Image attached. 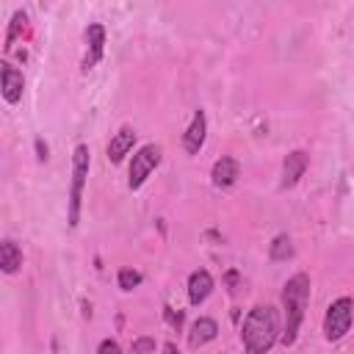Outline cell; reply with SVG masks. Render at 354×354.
<instances>
[{"mask_svg":"<svg viewBox=\"0 0 354 354\" xmlns=\"http://www.w3.org/2000/svg\"><path fill=\"white\" fill-rule=\"evenodd\" d=\"M279 315L271 304H257L249 310L241 326V340L246 354H266L279 340Z\"/></svg>","mask_w":354,"mask_h":354,"instance_id":"1","label":"cell"},{"mask_svg":"<svg viewBox=\"0 0 354 354\" xmlns=\"http://www.w3.org/2000/svg\"><path fill=\"white\" fill-rule=\"evenodd\" d=\"M310 301V277L307 274H293L285 288H282V310H285V329H282V343L293 346L299 337V326L304 321V310Z\"/></svg>","mask_w":354,"mask_h":354,"instance_id":"2","label":"cell"},{"mask_svg":"<svg viewBox=\"0 0 354 354\" xmlns=\"http://www.w3.org/2000/svg\"><path fill=\"white\" fill-rule=\"evenodd\" d=\"M88 163H91V152L86 144H77L72 152V185H69V227H77L80 221V199H83V185L88 177Z\"/></svg>","mask_w":354,"mask_h":354,"instance_id":"3","label":"cell"},{"mask_svg":"<svg viewBox=\"0 0 354 354\" xmlns=\"http://www.w3.org/2000/svg\"><path fill=\"white\" fill-rule=\"evenodd\" d=\"M351 318H354V301L348 296H340L335 299L329 307H326V315H324V337L329 343H337L346 337V332L351 329Z\"/></svg>","mask_w":354,"mask_h":354,"instance_id":"4","label":"cell"},{"mask_svg":"<svg viewBox=\"0 0 354 354\" xmlns=\"http://www.w3.org/2000/svg\"><path fill=\"white\" fill-rule=\"evenodd\" d=\"M160 158H163V149L158 147V144H144L136 155H133V163H130V177H127V185L136 191V188H141L144 183H147V177L158 169V163H160Z\"/></svg>","mask_w":354,"mask_h":354,"instance_id":"5","label":"cell"},{"mask_svg":"<svg viewBox=\"0 0 354 354\" xmlns=\"http://www.w3.org/2000/svg\"><path fill=\"white\" fill-rule=\"evenodd\" d=\"M102 53H105V28H102L100 22H91V25L86 28V55H83L80 69H83V72L94 69V66L100 64Z\"/></svg>","mask_w":354,"mask_h":354,"instance_id":"6","label":"cell"},{"mask_svg":"<svg viewBox=\"0 0 354 354\" xmlns=\"http://www.w3.org/2000/svg\"><path fill=\"white\" fill-rule=\"evenodd\" d=\"M205 136H207V116H205V111H194V119H191L188 130L183 133V149L188 155H199Z\"/></svg>","mask_w":354,"mask_h":354,"instance_id":"7","label":"cell"},{"mask_svg":"<svg viewBox=\"0 0 354 354\" xmlns=\"http://www.w3.org/2000/svg\"><path fill=\"white\" fill-rule=\"evenodd\" d=\"M307 163H310V155H307L304 149H293V152L285 158V163H282V188H293V185L304 177Z\"/></svg>","mask_w":354,"mask_h":354,"instance_id":"8","label":"cell"},{"mask_svg":"<svg viewBox=\"0 0 354 354\" xmlns=\"http://www.w3.org/2000/svg\"><path fill=\"white\" fill-rule=\"evenodd\" d=\"M210 177H213V185L216 188H230V185H235V180L241 177V163L235 160V158H218L216 163H213V169H210Z\"/></svg>","mask_w":354,"mask_h":354,"instance_id":"9","label":"cell"},{"mask_svg":"<svg viewBox=\"0 0 354 354\" xmlns=\"http://www.w3.org/2000/svg\"><path fill=\"white\" fill-rule=\"evenodd\" d=\"M0 77H3V97H6V102L17 105V102L22 100V88H25L22 72H19L17 66H11V64H3Z\"/></svg>","mask_w":354,"mask_h":354,"instance_id":"10","label":"cell"},{"mask_svg":"<svg viewBox=\"0 0 354 354\" xmlns=\"http://www.w3.org/2000/svg\"><path fill=\"white\" fill-rule=\"evenodd\" d=\"M210 293H213V277H210V271L196 268V271L188 277V301H191L194 307H199Z\"/></svg>","mask_w":354,"mask_h":354,"instance_id":"11","label":"cell"},{"mask_svg":"<svg viewBox=\"0 0 354 354\" xmlns=\"http://www.w3.org/2000/svg\"><path fill=\"white\" fill-rule=\"evenodd\" d=\"M133 144H136V130H133L130 124L119 127L116 136H113L111 144H108V160H111V163H122L124 155L133 149Z\"/></svg>","mask_w":354,"mask_h":354,"instance_id":"12","label":"cell"},{"mask_svg":"<svg viewBox=\"0 0 354 354\" xmlns=\"http://www.w3.org/2000/svg\"><path fill=\"white\" fill-rule=\"evenodd\" d=\"M216 335H218V326H216L213 318H196L191 324V332H188V346L191 348H202L205 343L216 340Z\"/></svg>","mask_w":354,"mask_h":354,"instance_id":"13","label":"cell"},{"mask_svg":"<svg viewBox=\"0 0 354 354\" xmlns=\"http://www.w3.org/2000/svg\"><path fill=\"white\" fill-rule=\"evenodd\" d=\"M0 266H3L6 274H17L22 268V252L11 238H6L0 243Z\"/></svg>","mask_w":354,"mask_h":354,"instance_id":"14","label":"cell"},{"mask_svg":"<svg viewBox=\"0 0 354 354\" xmlns=\"http://www.w3.org/2000/svg\"><path fill=\"white\" fill-rule=\"evenodd\" d=\"M288 257H293V243L288 235H277L271 241V260H288Z\"/></svg>","mask_w":354,"mask_h":354,"instance_id":"15","label":"cell"},{"mask_svg":"<svg viewBox=\"0 0 354 354\" xmlns=\"http://www.w3.org/2000/svg\"><path fill=\"white\" fill-rule=\"evenodd\" d=\"M138 285H141V274L138 271H133V268H122L119 271V288L122 290H133Z\"/></svg>","mask_w":354,"mask_h":354,"instance_id":"16","label":"cell"},{"mask_svg":"<svg viewBox=\"0 0 354 354\" xmlns=\"http://www.w3.org/2000/svg\"><path fill=\"white\" fill-rule=\"evenodd\" d=\"M28 22V17H25V11H17L14 17H11V30H8V36H6V50H11L14 47V39H17V33H19V28Z\"/></svg>","mask_w":354,"mask_h":354,"instance_id":"17","label":"cell"},{"mask_svg":"<svg viewBox=\"0 0 354 354\" xmlns=\"http://www.w3.org/2000/svg\"><path fill=\"white\" fill-rule=\"evenodd\" d=\"M133 354H152L155 351V340L152 337H136L133 346H130Z\"/></svg>","mask_w":354,"mask_h":354,"instance_id":"18","label":"cell"},{"mask_svg":"<svg viewBox=\"0 0 354 354\" xmlns=\"http://www.w3.org/2000/svg\"><path fill=\"white\" fill-rule=\"evenodd\" d=\"M163 318L169 321V326H174V329H180L183 326V313L180 310H174V307H163Z\"/></svg>","mask_w":354,"mask_h":354,"instance_id":"19","label":"cell"},{"mask_svg":"<svg viewBox=\"0 0 354 354\" xmlns=\"http://www.w3.org/2000/svg\"><path fill=\"white\" fill-rule=\"evenodd\" d=\"M97 354H122V346L108 337V340H102V343L97 346Z\"/></svg>","mask_w":354,"mask_h":354,"instance_id":"20","label":"cell"},{"mask_svg":"<svg viewBox=\"0 0 354 354\" xmlns=\"http://www.w3.org/2000/svg\"><path fill=\"white\" fill-rule=\"evenodd\" d=\"M33 147H36V158H39V163H44V160H47V152H50V149H47V144H44L41 138H36V141H33Z\"/></svg>","mask_w":354,"mask_h":354,"instance_id":"21","label":"cell"},{"mask_svg":"<svg viewBox=\"0 0 354 354\" xmlns=\"http://www.w3.org/2000/svg\"><path fill=\"white\" fill-rule=\"evenodd\" d=\"M227 285H230V293H235L238 290V271H227Z\"/></svg>","mask_w":354,"mask_h":354,"instance_id":"22","label":"cell"},{"mask_svg":"<svg viewBox=\"0 0 354 354\" xmlns=\"http://www.w3.org/2000/svg\"><path fill=\"white\" fill-rule=\"evenodd\" d=\"M160 351H163V354H180L174 343H163V348H160Z\"/></svg>","mask_w":354,"mask_h":354,"instance_id":"23","label":"cell"}]
</instances>
